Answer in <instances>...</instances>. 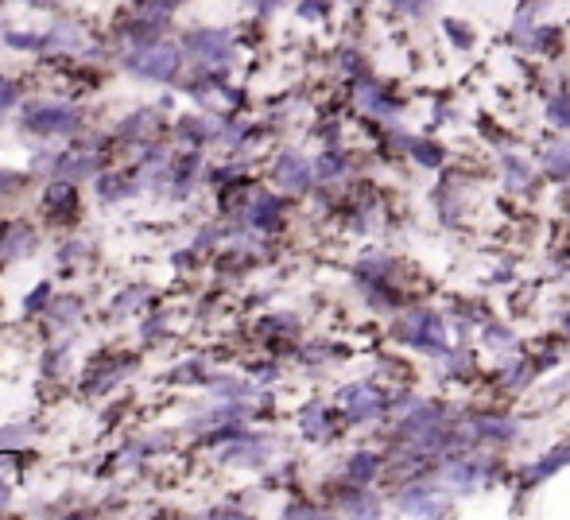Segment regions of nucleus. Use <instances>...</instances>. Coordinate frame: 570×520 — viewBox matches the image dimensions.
<instances>
[{"instance_id":"nucleus-1","label":"nucleus","mask_w":570,"mask_h":520,"mask_svg":"<svg viewBox=\"0 0 570 520\" xmlns=\"http://www.w3.org/2000/svg\"><path fill=\"white\" fill-rule=\"evenodd\" d=\"M175 67H179V51H175V47H159V43H148V51L132 59L136 75H148V78H156V82H167V78L175 75Z\"/></svg>"},{"instance_id":"nucleus-2","label":"nucleus","mask_w":570,"mask_h":520,"mask_svg":"<svg viewBox=\"0 0 570 520\" xmlns=\"http://www.w3.org/2000/svg\"><path fill=\"white\" fill-rule=\"evenodd\" d=\"M31 133H75L78 129V109L70 106H39L23 117Z\"/></svg>"},{"instance_id":"nucleus-3","label":"nucleus","mask_w":570,"mask_h":520,"mask_svg":"<svg viewBox=\"0 0 570 520\" xmlns=\"http://www.w3.org/2000/svg\"><path fill=\"white\" fill-rule=\"evenodd\" d=\"M190 47H195L198 55H206V59H222V55H226V36H222V31H198V36L190 39Z\"/></svg>"},{"instance_id":"nucleus-4","label":"nucleus","mask_w":570,"mask_h":520,"mask_svg":"<svg viewBox=\"0 0 570 520\" xmlns=\"http://www.w3.org/2000/svg\"><path fill=\"white\" fill-rule=\"evenodd\" d=\"M23 249H31V234L16 222V226H8L4 242H0V257H20Z\"/></svg>"},{"instance_id":"nucleus-5","label":"nucleus","mask_w":570,"mask_h":520,"mask_svg":"<svg viewBox=\"0 0 570 520\" xmlns=\"http://www.w3.org/2000/svg\"><path fill=\"white\" fill-rule=\"evenodd\" d=\"M94 171H98V164H94L90 156H82V159L62 156L59 159V175H67V179H86V175H94Z\"/></svg>"},{"instance_id":"nucleus-6","label":"nucleus","mask_w":570,"mask_h":520,"mask_svg":"<svg viewBox=\"0 0 570 520\" xmlns=\"http://www.w3.org/2000/svg\"><path fill=\"white\" fill-rule=\"evenodd\" d=\"M279 183H287V187H303L307 183V167H299V159L287 156V164H279Z\"/></svg>"},{"instance_id":"nucleus-7","label":"nucleus","mask_w":570,"mask_h":520,"mask_svg":"<svg viewBox=\"0 0 570 520\" xmlns=\"http://www.w3.org/2000/svg\"><path fill=\"white\" fill-rule=\"evenodd\" d=\"M51 43L55 47H82V31H78L75 23H59V28L51 31Z\"/></svg>"},{"instance_id":"nucleus-8","label":"nucleus","mask_w":570,"mask_h":520,"mask_svg":"<svg viewBox=\"0 0 570 520\" xmlns=\"http://www.w3.org/2000/svg\"><path fill=\"white\" fill-rule=\"evenodd\" d=\"M144 300H148V292H144V287H128L120 300H114V311H117V315H128V311H132L136 303H144Z\"/></svg>"},{"instance_id":"nucleus-9","label":"nucleus","mask_w":570,"mask_h":520,"mask_svg":"<svg viewBox=\"0 0 570 520\" xmlns=\"http://www.w3.org/2000/svg\"><path fill=\"white\" fill-rule=\"evenodd\" d=\"M75 315H78V300H59V303H51V318H55L59 326L75 323Z\"/></svg>"},{"instance_id":"nucleus-10","label":"nucleus","mask_w":570,"mask_h":520,"mask_svg":"<svg viewBox=\"0 0 570 520\" xmlns=\"http://www.w3.org/2000/svg\"><path fill=\"white\" fill-rule=\"evenodd\" d=\"M47 206H75V190H70V183H55V187L47 190Z\"/></svg>"},{"instance_id":"nucleus-11","label":"nucleus","mask_w":570,"mask_h":520,"mask_svg":"<svg viewBox=\"0 0 570 520\" xmlns=\"http://www.w3.org/2000/svg\"><path fill=\"white\" fill-rule=\"evenodd\" d=\"M16 98H20V90H16V82H8V78H0V109H12Z\"/></svg>"},{"instance_id":"nucleus-12","label":"nucleus","mask_w":570,"mask_h":520,"mask_svg":"<svg viewBox=\"0 0 570 520\" xmlns=\"http://www.w3.org/2000/svg\"><path fill=\"white\" fill-rule=\"evenodd\" d=\"M47 292H51V287H47V284H39V287H36V295H28V300H23V311H36V307H43Z\"/></svg>"},{"instance_id":"nucleus-13","label":"nucleus","mask_w":570,"mask_h":520,"mask_svg":"<svg viewBox=\"0 0 570 520\" xmlns=\"http://www.w3.org/2000/svg\"><path fill=\"white\" fill-rule=\"evenodd\" d=\"M8 43H12V47H43L47 39H39V36H8Z\"/></svg>"},{"instance_id":"nucleus-14","label":"nucleus","mask_w":570,"mask_h":520,"mask_svg":"<svg viewBox=\"0 0 570 520\" xmlns=\"http://www.w3.org/2000/svg\"><path fill=\"white\" fill-rule=\"evenodd\" d=\"M12 183H16V175H0V190L12 187Z\"/></svg>"},{"instance_id":"nucleus-15","label":"nucleus","mask_w":570,"mask_h":520,"mask_svg":"<svg viewBox=\"0 0 570 520\" xmlns=\"http://www.w3.org/2000/svg\"><path fill=\"white\" fill-rule=\"evenodd\" d=\"M8 506V485H0V509Z\"/></svg>"}]
</instances>
